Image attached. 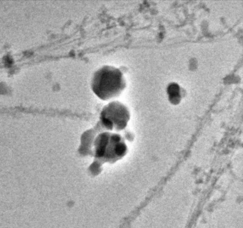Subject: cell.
Instances as JSON below:
<instances>
[{"label": "cell", "mask_w": 243, "mask_h": 228, "mask_svg": "<svg viewBox=\"0 0 243 228\" xmlns=\"http://www.w3.org/2000/svg\"><path fill=\"white\" fill-rule=\"evenodd\" d=\"M91 88L98 98L108 100L121 95L126 87V81L121 70L112 66L105 65L94 72Z\"/></svg>", "instance_id": "1"}, {"label": "cell", "mask_w": 243, "mask_h": 228, "mask_svg": "<svg viewBox=\"0 0 243 228\" xmlns=\"http://www.w3.org/2000/svg\"><path fill=\"white\" fill-rule=\"evenodd\" d=\"M127 151V146L120 135L104 133L97 136L94 143V157L105 161H114Z\"/></svg>", "instance_id": "2"}, {"label": "cell", "mask_w": 243, "mask_h": 228, "mask_svg": "<svg viewBox=\"0 0 243 228\" xmlns=\"http://www.w3.org/2000/svg\"><path fill=\"white\" fill-rule=\"evenodd\" d=\"M129 119V109L118 101L111 102L104 106L100 116V122L105 128L117 131L125 128Z\"/></svg>", "instance_id": "3"}]
</instances>
